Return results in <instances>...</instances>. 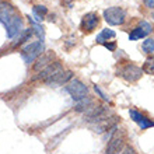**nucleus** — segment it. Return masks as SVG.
Returning <instances> with one entry per match:
<instances>
[{"instance_id": "nucleus-1", "label": "nucleus", "mask_w": 154, "mask_h": 154, "mask_svg": "<svg viewBox=\"0 0 154 154\" xmlns=\"http://www.w3.org/2000/svg\"><path fill=\"white\" fill-rule=\"evenodd\" d=\"M45 52V45L42 41H35L31 44L25 45L24 48L21 49V57L24 59L25 63H32L38 59V57Z\"/></svg>"}, {"instance_id": "nucleus-2", "label": "nucleus", "mask_w": 154, "mask_h": 154, "mask_svg": "<svg viewBox=\"0 0 154 154\" xmlns=\"http://www.w3.org/2000/svg\"><path fill=\"white\" fill-rule=\"evenodd\" d=\"M66 91L77 102L88 97V87L84 83H81L80 80H77V79H73L70 83L66 84Z\"/></svg>"}, {"instance_id": "nucleus-3", "label": "nucleus", "mask_w": 154, "mask_h": 154, "mask_svg": "<svg viewBox=\"0 0 154 154\" xmlns=\"http://www.w3.org/2000/svg\"><path fill=\"white\" fill-rule=\"evenodd\" d=\"M104 18L109 25H122L126 20V11L121 7H108L104 10Z\"/></svg>"}, {"instance_id": "nucleus-4", "label": "nucleus", "mask_w": 154, "mask_h": 154, "mask_svg": "<svg viewBox=\"0 0 154 154\" xmlns=\"http://www.w3.org/2000/svg\"><path fill=\"white\" fill-rule=\"evenodd\" d=\"M63 72V66H62L60 62H52L51 65L48 66V67H45L44 70H41L38 74H35V76L31 79L32 81H37V80H42V81H49L51 79H53L55 76H57L59 73H62Z\"/></svg>"}, {"instance_id": "nucleus-5", "label": "nucleus", "mask_w": 154, "mask_h": 154, "mask_svg": "<svg viewBox=\"0 0 154 154\" xmlns=\"http://www.w3.org/2000/svg\"><path fill=\"white\" fill-rule=\"evenodd\" d=\"M143 70L140 67H137L133 63H128V65L122 66L121 69L118 70V76H121L123 80L129 81V83H134L142 77Z\"/></svg>"}, {"instance_id": "nucleus-6", "label": "nucleus", "mask_w": 154, "mask_h": 154, "mask_svg": "<svg viewBox=\"0 0 154 154\" xmlns=\"http://www.w3.org/2000/svg\"><path fill=\"white\" fill-rule=\"evenodd\" d=\"M106 115H108V109L102 105H94L90 111L85 112V121L88 122H94V123H98V122L106 119Z\"/></svg>"}, {"instance_id": "nucleus-7", "label": "nucleus", "mask_w": 154, "mask_h": 154, "mask_svg": "<svg viewBox=\"0 0 154 154\" xmlns=\"http://www.w3.org/2000/svg\"><path fill=\"white\" fill-rule=\"evenodd\" d=\"M98 23H100V17H98L95 13H87V14L81 18L80 28H81L83 32L90 34V32H93L94 29L97 28Z\"/></svg>"}, {"instance_id": "nucleus-8", "label": "nucleus", "mask_w": 154, "mask_h": 154, "mask_svg": "<svg viewBox=\"0 0 154 154\" xmlns=\"http://www.w3.org/2000/svg\"><path fill=\"white\" fill-rule=\"evenodd\" d=\"M53 57H55V53L53 52H44L37 60H35V63H34V66H32L34 72L39 73L41 70H44L45 67H48V66L52 63Z\"/></svg>"}, {"instance_id": "nucleus-9", "label": "nucleus", "mask_w": 154, "mask_h": 154, "mask_svg": "<svg viewBox=\"0 0 154 154\" xmlns=\"http://www.w3.org/2000/svg\"><path fill=\"white\" fill-rule=\"evenodd\" d=\"M72 80H73V72H72V70H63L62 73H59L57 76H55L49 81H46V84L56 87V85L67 84V83H70Z\"/></svg>"}, {"instance_id": "nucleus-10", "label": "nucleus", "mask_w": 154, "mask_h": 154, "mask_svg": "<svg viewBox=\"0 0 154 154\" xmlns=\"http://www.w3.org/2000/svg\"><path fill=\"white\" fill-rule=\"evenodd\" d=\"M6 31H7L8 38H14L17 34L23 31V20H21V17L18 14L14 16V18L10 21V24L6 27Z\"/></svg>"}, {"instance_id": "nucleus-11", "label": "nucleus", "mask_w": 154, "mask_h": 154, "mask_svg": "<svg viewBox=\"0 0 154 154\" xmlns=\"http://www.w3.org/2000/svg\"><path fill=\"white\" fill-rule=\"evenodd\" d=\"M125 147H123V139L119 137V136H115V137H111L108 146H106L105 154H119L122 153Z\"/></svg>"}, {"instance_id": "nucleus-12", "label": "nucleus", "mask_w": 154, "mask_h": 154, "mask_svg": "<svg viewBox=\"0 0 154 154\" xmlns=\"http://www.w3.org/2000/svg\"><path fill=\"white\" fill-rule=\"evenodd\" d=\"M93 106H94L93 100L90 97H87V98H84V100H81V101L77 102L76 106H74V109H76L77 112H87V111H90Z\"/></svg>"}, {"instance_id": "nucleus-13", "label": "nucleus", "mask_w": 154, "mask_h": 154, "mask_svg": "<svg viewBox=\"0 0 154 154\" xmlns=\"http://www.w3.org/2000/svg\"><path fill=\"white\" fill-rule=\"evenodd\" d=\"M115 31H112V29H108V28H105V29H102L101 32L97 35V42L98 44H106V41L109 39V38H115Z\"/></svg>"}, {"instance_id": "nucleus-14", "label": "nucleus", "mask_w": 154, "mask_h": 154, "mask_svg": "<svg viewBox=\"0 0 154 154\" xmlns=\"http://www.w3.org/2000/svg\"><path fill=\"white\" fill-rule=\"evenodd\" d=\"M32 13H34V17L37 18L38 23H41V21L44 20V17L48 14V8L45 7V6H34L32 7Z\"/></svg>"}, {"instance_id": "nucleus-15", "label": "nucleus", "mask_w": 154, "mask_h": 154, "mask_svg": "<svg viewBox=\"0 0 154 154\" xmlns=\"http://www.w3.org/2000/svg\"><path fill=\"white\" fill-rule=\"evenodd\" d=\"M146 35H149V34H147L142 27H136V28L132 29V32L129 34V39L130 41H136V39H140V38H144Z\"/></svg>"}, {"instance_id": "nucleus-16", "label": "nucleus", "mask_w": 154, "mask_h": 154, "mask_svg": "<svg viewBox=\"0 0 154 154\" xmlns=\"http://www.w3.org/2000/svg\"><path fill=\"white\" fill-rule=\"evenodd\" d=\"M143 72L146 74H154V55L149 56L144 62V65H143Z\"/></svg>"}, {"instance_id": "nucleus-17", "label": "nucleus", "mask_w": 154, "mask_h": 154, "mask_svg": "<svg viewBox=\"0 0 154 154\" xmlns=\"http://www.w3.org/2000/svg\"><path fill=\"white\" fill-rule=\"evenodd\" d=\"M32 32H34V29H32V28H29V29H24V31H23V34H21V37L18 38V41H16V42L13 44V46H18V45L24 44L25 41H28L29 38H31Z\"/></svg>"}, {"instance_id": "nucleus-18", "label": "nucleus", "mask_w": 154, "mask_h": 154, "mask_svg": "<svg viewBox=\"0 0 154 154\" xmlns=\"http://www.w3.org/2000/svg\"><path fill=\"white\" fill-rule=\"evenodd\" d=\"M28 20H29V23H31V25H32V29H35L37 35L39 37V39L44 41V38H45V29H44V27H42L41 24H38V23H34L31 17H28Z\"/></svg>"}, {"instance_id": "nucleus-19", "label": "nucleus", "mask_w": 154, "mask_h": 154, "mask_svg": "<svg viewBox=\"0 0 154 154\" xmlns=\"http://www.w3.org/2000/svg\"><path fill=\"white\" fill-rule=\"evenodd\" d=\"M142 49L144 53H153L154 52V38H147L142 44Z\"/></svg>"}, {"instance_id": "nucleus-20", "label": "nucleus", "mask_w": 154, "mask_h": 154, "mask_svg": "<svg viewBox=\"0 0 154 154\" xmlns=\"http://www.w3.org/2000/svg\"><path fill=\"white\" fill-rule=\"evenodd\" d=\"M137 125L140 126V128H142L143 130H144V129H149V128H153V126H154V122H151L150 119H147L146 116H143V118H142V121L139 122Z\"/></svg>"}, {"instance_id": "nucleus-21", "label": "nucleus", "mask_w": 154, "mask_h": 154, "mask_svg": "<svg viewBox=\"0 0 154 154\" xmlns=\"http://www.w3.org/2000/svg\"><path fill=\"white\" fill-rule=\"evenodd\" d=\"M139 27H142V28L144 29L147 34H150L151 31H153V27H151V24H150V23H147V21H140Z\"/></svg>"}, {"instance_id": "nucleus-22", "label": "nucleus", "mask_w": 154, "mask_h": 154, "mask_svg": "<svg viewBox=\"0 0 154 154\" xmlns=\"http://www.w3.org/2000/svg\"><path fill=\"white\" fill-rule=\"evenodd\" d=\"M94 90H95V93H97L98 95H100V97H101L102 100H104V101H109V97H106L105 94H104V93L101 91V88H100L98 85H94Z\"/></svg>"}, {"instance_id": "nucleus-23", "label": "nucleus", "mask_w": 154, "mask_h": 154, "mask_svg": "<svg viewBox=\"0 0 154 154\" xmlns=\"http://www.w3.org/2000/svg\"><path fill=\"white\" fill-rule=\"evenodd\" d=\"M104 46H105L108 51H112V52L116 49V44H115V42H106V44H104Z\"/></svg>"}, {"instance_id": "nucleus-24", "label": "nucleus", "mask_w": 154, "mask_h": 154, "mask_svg": "<svg viewBox=\"0 0 154 154\" xmlns=\"http://www.w3.org/2000/svg\"><path fill=\"white\" fill-rule=\"evenodd\" d=\"M121 154H136V151H134L130 146H126L125 149L122 150V153H121Z\"/></svg>"}, {"instance_id": "nucleus-25", "label": "nucleus", "mask_w": 154, "mask_h": 154, "mask_svg": "<svg viewBox=\"0 0 154 154\" xmlns=\"http://www.w3.org/2000/svg\"><path fill=\"white\" fill-rule=\"evenodd\" d=\"M144 6H146L147 8H151V10H153L154 8V0H144Z\"/></svg>"}, {"instance_id": "nucleus-26", "label": "nucleus", "mask_w": 154, "mask_h": 154, "mask_svg": "<svg viewBox=\"0 0 154 154\" xmlns=\"http://www.w3.org/2000/svg\"><path fill=\"white\" fill-rule=\"evenodd\" d=\"M153 20H154V13H153Z\"/></svg>"}, {"instance_id": "nucleus-27", "label": "nucleus", "mask_w": 154, "mask_h": 154, "mask_svg": "<svg viewBox=\"0 0 154 154\" xmlns=\"http://www.w3.org/2000/svg\"><path fill=\"white\" fill-rule=\"evenodd\" d=\"M0 3H2V0H0Z\"/></svg>"}]
</instances>
